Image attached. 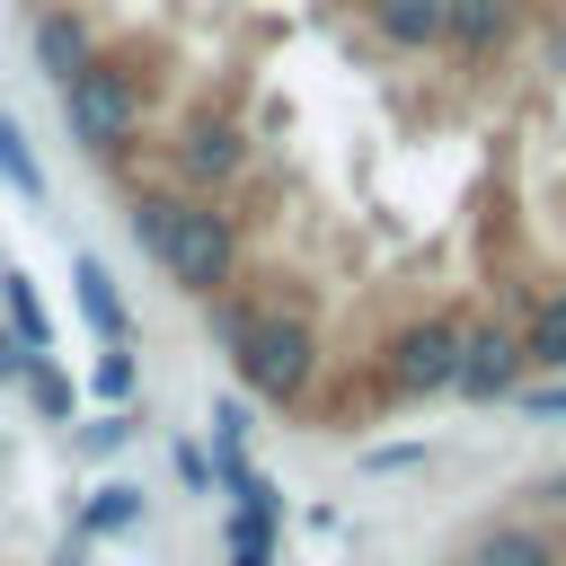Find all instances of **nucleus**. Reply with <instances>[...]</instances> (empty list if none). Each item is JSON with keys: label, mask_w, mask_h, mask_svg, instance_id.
Masks as SVG:
<instances>
[{"label": "nucleus", "mask_w": 566, "mask_h": 566, "mask_svg": "<svg viewBox=\"0 0 566 566\" xmlns=\"http://www.w3.org/2000/svg\"><path fill=\"white\" fill-rule=\"evenodd\" d=\"M62 124H71V142H80L88 159H124L133 133H142V80H133V62H124V53L80 62V71L62 80Z\"/></svg>", "instance_id": "obj_1"}, {"label": "nucleus", "mask_w": 566, "mask_h": 566, "mask_svg": "<svg viewBox=\"0 0 566 566\" xmlns=\"http://www.w3.org/2000/svg\"><path fill=\"white\" fill-rule=\"evenodd\" d=\"M150 265H159L186 301H212V292H230V283H239V221H230L212 195H186Z\"/></svg>", "instance_id": "obj_2"}, {"label": "nucleus", "mask_w": 566, "mask_h": 566, "mask_svg": "<svg viewBox=\"0 0 566 566\" xmlns=\"http://www.w3.org/2000/svg\"><path fill=\"white\" fill-rule=\"evenodd\" d=\"M230 363H239L248 398H265V407H310V380H318V336H310V318H301V310H256Z\"/></svg>", "instance_id": "obj_3"}, {"label": "nucleus", "mask_w": 566, "mask_h": 566, "mask_svg": "<svg viewBox=\"0 0 566 566\" xmlns=\"http://www.w3.org/2000/svg\"><path fill=\"white\" fill-rule=\"evenodd\" d=\"M380 380H389V398H442V389H460V318L451 310H424V318L389 327Z\"/></svg>", "instance_id": "obj_4"}, {"label": "nucleus", "mask_w": 566, "mask_h": 566, "mask_svg": "<svg viewBox=\"0 0 566 566\" xmlns=\"http://www.w3.org/2000/svg\"><path fill=\"white\" fill-rule=\"evenodd\" d=\"M168 168H177L186 195H212V186H230V177L248 168V133H239L230 115H186L177 142H168Z\"/></svg>", "instance_id": "obj_5"}, {"label": "nucleus", "mask_w": 566, "mask_h": 566, "mask_svg": "<svg viewBox=\"0 0 566 566\" xmlns=\"http://www.w3.org/2000/svg\"><path fill=\"white\" fill-rule=\"evenodd\" d=\"M522 327H504V318H460V398H478V407H495V398H513L522 389Z\"/></svg>", "instance_id": "obj_6"}, {"label": "nucleus", "mask_w": 566, "mask_h": 566, "mask_svg": "<svg viewBox=\"0 0 566 566\" xmlns=\"http://www.w3.org/2000/svg\"><path fill=\"white\" fill-rule=\"evenodd\" d=\"M363 27L389 53H442L451 44V0H363Z\"/></svg>", "instance_id": "obj_7"}, {"label": "nucleus", "mask_w": 566, "mask_h": 566, "mask_svg": "<svg viewBox=\"0 0 566 566\" xmlns=\"http://www.w3.org/2000/svg\"><path fill=\"white\" fill-rule=\"evenodd\" d=\"M97 53H106V44H97V27H88L71 0H53V9L35 18V62H44V80H53V88H62L80 62H97Z\"/></svg>", "instance_id": "obj_8"}, {"label": "nucleus", "mask_w": 566, "mask_h": 566, "mask_svg": "<svg viewBox=\"0 0 566 566\" xmlns=\"http://www.w3.org/2000/svg\"><path fill=\"white\" fill-rule=\"evenodd\" d=\"M522 35V0H451V53L460 62H495Z\"/></svg>", "instance_id": "obj_9"}, {"label": "nucleus", "mask_w": 566, "mask_h": 566, "mask_svg": "<svg viewBox=\"0 0 566 566\" xmlns=\"http://www.w3.org/2000/svg\"><path fill=\"white\" fill-rule=\"evenodd\" d=\"M71 283H80V318L97 327V345H133V318H124V292H115L106 256H80V265H71Z\"/></svg>", "instance_id": "obj_10"}, {"label": "nucleus", "mask_w": 566, "mask_h": 566, "mask_svg": "<svg viewBox=\"0 0 566 566\" xmlns=\"http://www.w3.org/2000/svg\"><path fill=\"white\" fill-rule=\"evenodd\" d=\"M469 566H566V557H557L548 531H531V522H495V531L469 539Z\"/></svg>", "instance_id": "obj_11"}, {"label": "nucleus", "mask_w": 566, "mask_h": 566, "mask_svg": "<svg viewBox=\"0 0 566 566\" xmlns=\"http://www.w3.org/2000/svg\"><path fill=\"white\" fill-rule=\"evenodd\" d=\"M522 363L531 371H566V283L522 310Z\"/></svg>", "instance_id": "obj_12"}, {"label": "nucleus", "mask_w": 566, "mask_h": 566, "mask_svg": "<svg viewBox=\"0 0 566 566\" xmlns=\"http://www.w3.org/2000/svg\"><path fill=\"white\" fill-rule=\"evenodd\" d=\"M142 513H150V495L124 486V478H106V486L80 504V539H124V531H142Z\"/></svg>", "instance_id": "obj_13"}, {"label": "nucleus", "mask_w": 566, "mask_h": 566, "mask_svg": "<svg viewBox=\"0 0 566 566\" xmlns=\"http://www.w3.org/2000/svg\"><path fill=\"white\" fill-rule=\"evenodd\" d=\"M221 557L230 566H283V522H256V513H221Z\"/></svg>", "instance_id": "obj_14"}, {"label": "nucleus", "mask_w": 566, "mask_h": 566, "mask_svg": "<svg viewBox=\"0 0 566 566\" xmlns=\"http://www.w3.org/2000/svg\"><path fill=\"white\" fill-rule=\"evenodd\" d=\"M0 310H9V336H18L27 354H53V318H44V301H35L27 274H0Z\"/></svg>", "instance_id": "obj_15"}, {"label": "nucleus", "mask_w": 566, "mask_h": 566, "mask_svg": "<svg viewBox=\"0 0 566 566\" xmlns=\"http://www.w3.org/2000/svg\"><path fill=\"white\" fill-rule=\"evenodd\" d=\"M18 389H27V407H35V416H44V424H71V407H80V380H71V371H62V363H53V354H35V363H27V380H18Z\"/></svg>", "instance_id": "obj_16"}, {"label": "nucleus", "mask_w": 566, "mask_h": 566, "mask_svg": "<svg viewBox=\"0 0 566 566\" xmlns=\"http://www.w3.org/2000/svg\"><path fill=\"white\" fill-rule=\"evenodd\" d=\"M0 186H9L18 203H44V159L27 150V133H18L9 106H0Z\"/></svg>", "instance_id": "obj_17"}, {"label": "nucleus", "mask_w": 566, "mask_h": 566, "mask_svg": "<svg viewBox=\"0 0 566 566\" xmlns=\"http://www.w3.org/2000/svg\"><path fill=\"white\" fill-rule=\"evenodd\" d=\"M248 318H256V301H248V292H239V283H230V292H212V301H203V336H212V345H221V354H239V336H248Z\"/></svg>", "instance_id": "obj_18"}, {"label": "nucleus", "mask_w": 566, "mask_h": 566, "mask_svg": "<svg viewBox=\"0 0 566 566\" xmlns=\"http://www.w3.org/2000/svg\"><path fill=\"white\" fill-rule=\"evenodd\" d=\"M88 389H97V398H106V407H124V398H133V389H142V363H133V354H124V345H106V354H97V363H88Z\"/></svg>", "instance_id": "obj_19"}, {"label": "nucleus", "mask_w": 566, "mask_h": 566, "mask_svg": "<svg viewBox=\"0 0 566 566\" xmlns=\"http://www.w3.org/2000/svg\"><path fill=\"white\" fill-rule=\"evenodd\" d=\"M124 442H133V416H124V407H106V416H88V424L71 433L80 460H106V451H124Z\"/></svg>", "instance_id": "obj_20"}, {"label": "nucleus", "mask_w": 566, "mask_h": 566, "mask_svg": "<svg viewBox=\"0 0 566 566\" xmlns=\"http://www.w3.org/2000/svg\"><path fill=\"white\" fill-rule=\"evenodd\" d=\"M212 451H248V407H239V398L212 407Z\"/></svg>", "instance_id": "obj_21"}, {"label": "nucleus", "mask_w": 566, "mask_h": 566, "mask_svg": "<svg viewBox=\"0 0 566 566\" xmlns=\"http://www.w3.org/2000/svg\"><path fill=\"white\" fill-rule=\"evenodd\" d=\"M177 478H186L195 495H212V460H203V442H177Z\"/></svg>", "instance_id": "obj_22"}, {"label": "nucleus", "mask_w": 566, "mask_h": 566, "mask_svg": "<svg viewBox=\"0 0 566 566\" xmlns=\"http://www.w3.org/2000/svg\"><path fill=\"white\" fill-rule=\"evenodd\" d=\"M27 363H35V354H27V345L0 327V389H9V380H27Z\"/></svg>", "instance_id": "obj_23"}, {"label": "nucleus", "mask_w": 566, "mask_h": 566, "mask_svg": "<svg viewBox=\"0 0 566 566\" xmlns=\"http://www.w3.org/2000/svg\"><path fill=\"white\" fill-rule=\"evenodd\" d=\"M522 416H566V380H548V389H522Z\"/></svg>", "instance_id": "obj_24"}]
</instances>
